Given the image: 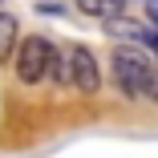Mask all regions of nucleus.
<instances>
[{
  "label": "nucleus",
  "instance_id": "1",
  "mask_svg": "<svg viewBox=\"0 0 158 158\" xmlns=\"http://www.w3.org/2000/svg\"><path fill=\"white\" fill-rule=\"evenodd\" d=\"M110 65H114V77L122 85L126 98H142V93H150V81H154V69H150V61L130 49V45H118L114 57H110Z\"/></svg>",
  "mask_w": 158,
  "mask_h": 158
},
{
  "label": "nucleus",
  "instance_id": "2",
  "mask_svg": "<svg viewBox=\"0 0 158 158\" xmlns=\"http://www.w3.org/2000/svg\"><path fill=\"white\" fill-rule=\"evenodd\" d=\"M53 61H57L53 41L28 37V41H20V53H16V77H20L24 85H37V81L53 77Z\"/></svg>",
  "mask_w": 158,
  "mask_h": 158
},
{
  "label": "nucleus",
  "instance_id": "3",
  "mask_svg": "<svg viewBox=\"0 0 158 158\" xmlns=\"http://www.w3.org/2000/svg\"><path fill=\"white\" fill-rule=\"evenodd\" d=\"M69 81H73L81 93H98V89H102L98 57H93L85 45H73V49H69Z\"/></svg>",
  "mask_w": 158,
  "mask_h": 158
},
{
  "label": "nucleus",
  "instance_id": "4",
  "mask_svg": "<svg viewBox=\"0 0 158 158\" xmlns=\"http://www.w3.org/2000/svg\"><path fill=\"white\" fill-rule=\"evenodd\" d=\"M77 8L85 16H93V20H118L126 4H122V0H77Z\"/></svg>",
  "mask_w": 158,
  "mask_h": 158
},
{
  "label": "nucleus",
  "instance_id": "5",
  "mask_svg": "<svg viewBox=\"0 0 158 158\" xmlns=\"http://www.w3.org/2000/svg\"><path fill=\"white\" fill-rule=\"evenodd\" d=\"M12 41H16V16L0 12V65H4V57L12 53Z\"/></svg>",
  "mask_w": 158,
  "mask_h": 158
},
{
  "label": "nucleus",
  "instance_id": "6",
  "mask_svg": "<svg viewBox=\"0 0 158 158\" xmlns=\"http://www.w3.org/2000/svg\"><path fill=\"white\" fill-rule=\"evenodd\" d=\"M146 16H150V20L158 24V0H146Z\"/></svg>",
  "mask_w": 158,
  "mask_h": 158
},
{
  "label": "nucleus",
  "instance_id": "7",
  "mask_svg": "<svg viewBox=\"0 0 158 158\" xmlns=\"http://www.w3.org/2000/svg\"><path fill=\"white\" fill-rule=\"evenodd\" d=\"M146 45H150V49L158 53V33H150V37H146Z\"/></svg>",
  "mask_w": 158,
  "mask_h": 158
},
{
  "label": "nucleus",
  "instance_id": "8",
  "mask_svg": "<svg viewBox=\"0 0 158 158\" xmlns=\"http://www.w3.org/2000/svg\"><path fill=\"white\" fill-rule=\"evenodd\" d=\"M0 8H4V0H0Z\"/></svg>",
  "mask_w": 158,
  "mask_h": 158
}]
</instances>
